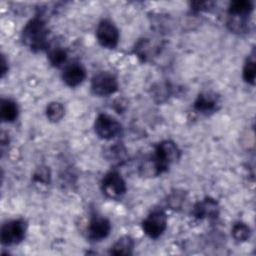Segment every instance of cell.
Masks as SVG:
<instances>
[{"label":"cell","instance_id":"cell-1","mask_svg":"<svg viewBox=\"0 0 256 256\" xmlns=\"http://www.w3.org/2000/svg\"><path fill=\"white\" fill-rule=\"evenodd\" d=\"M180 158V150L171 140H163L155 146L154 153L142 161L139 166L140 174L154 177L166 172L169 166Z\"/></svg>","mask_w":256,"mask_h":256},{"label":"cell","instance_id":"cell-5","mask_svg":"<svg viewBox=\"0 0 256 256\" xmlns=\"http://www.w3.org/2000/svg\"><path fill=\"white\" fill-rule=\"evenodd\" d=\"M94 130L99 138L110 140L121 135L122 125L108 114H99L94 122Z\"/></svg>","mask_w":256,"mask_h":256},{"label":"cell","instance_id":"cell-10","mask_svg":"<svg viewBox=\"0 0 256 256\" xmlns=\"http://www.w3.org/2000/svg\"><path fill=\"white\" fill-rule=\"evenodd\" d=\"M111 231L110 221L102 216L93 215L87 227L88 238L92 241H101L106 238Z\"/></svg>","mask_w":256,"mask_h":256},{"label":"cell","instance_id":"cell-3","mask_svg":"<svg viewBox=\"0 0 256 256\" xmlns=\"http://www.w3.org/2000/svg\"><path fill=\"white\" fill-rule=\"evenodd\" d=\"M253 11V3L249 0H236L230 3L228 8L230 29L235 32H245L247 21Z\"/></svg>","mask_w":256,"mask_h":256},{"label":"cell","instance_id":"cell-17","mask_svg":"<svg viewBox=\"0 0 256 256\" xmlns=\"http://www.w3.org/2000/svg\"><path fill=\"white\" fill-rule=\"evenodd\" d=\"M242 77L244 81L248 84L254 85L256 78V62H255V52L254 50L248 56L242 72Z\"/></svg>","mask_w":256,"mask_h":256},{"label":"cell","instance_id":"cell-9","mask_svg":"<svg viewBox=\"0 0 256 256\" xmlns=\"http://www.w3.org/2000/svg\"><path fill=\"white\" fill-rule=\"evenodd\" d=\"M96 37L101 46L113 49L118 44L119 31L112 21L109 19H103L97 26Z\"/></svg>","mask_w":256,"mask_h":256},{"label":"cell","instance_id":"cell-13","mask_svg":"<svg viewBox=\"0 0 256 256\" xmlns=\"http://www.w3.org/2000/svg\"><path fill=\"white\" fill-rule=\"evenodd\" d=\"M85 78L86 70L80 63H70L63 69L62 80L69 87H76L80 85Z\"/></svg>","mask_w":256,"mask_h":256},{"label":"cell","instance_id":"cell-4","mask_svg":"<svg viewBox=\"0 0 256 256\" xmlns=\"http://www.w3.org/2000/svg\"><path fill=\"white\" fill-rule=\"evenodd\" d=\"M27 223L24 219H14L4 223L1 227V243L6 246L20 243L26 235Z\"/></svg>","mask_w":256,"mask_h":256},{"label":"cell","instance_id":"cell-21","mask_svg":"<svg viewBox=\"0 0 256 256\" xmlns=\"http://www.w3.org/2000/svg\"><path fill=\"white\" fill-rule=\"evenodd\" d=\"M50 178H51V173L49 168L46 166L39 167L33 175L34 182L43 183V184H48L50 182Z\"/></svg>","mask_w":256,"mask_h":256},{"label":"cell","instance_id":"cell-2","mask_svg":"<svg viewBox=\"0 0 256 256\" xmlns=\"http://www.w3.org/2000/svg\"><path fill=\"white\" fill-rule=\"evenodd\" d=\"M48 35L49 31L45 21L42 17L35 16L24 26L21 33V39L23 44L31 51L39 52L49 47Z\"/></svg>","mask_w":256,"mask_h":256},{"label":"cell","instance_id":"cell-6","mask_svg":"<svg viewBox=\"0 0 256 256\" xmlns=\"http://www.w3.org/2000/svg\"><path fill=\"white\" fill-rule=\"evenodd\" d=\"M103 193L110 199H120L127 190L126 182L118 171L111 170L106 173L101 181Z\"/></svg>","mask_w":256,"mask_h":256},{"label":"cell","instance_id":"cell-20","mask_svg":"<svg viewBox=\"0 0 256 256\" xmlns=\"http://www.w3.org/2000/svg\"><path fill=\"white\" fill-rule=\"evenodd\" d=\"M64 106L59 102H51L46 108V117L51 122H58L64 116Z\"/></svg>","mask_w":256,"mask_h":256},{"label":"cell","instance_id":"cell-7","mask_svg":"<svg viewBox=\"0 0 256 256\" xmlns=\"http://www.w3.org/2000/svg\"><path fill=\"white\" fill-rule=\"evenodd\" d=\"M167 228V215L162 209H154L142 222V229L144 233L156 239L160 237Z\"/></svg>","mask_w":256,"mask_h":256},{"label":"cell","instance_id":"cell-11","mask_svg":"<svg viewBox=\"0 0 256 256\" xmlns=\"http://www.w3.org/2000/svg\"><path fill=\"white\" fill-rule=\"evenodd\" d=\"M191 213L195 218L199 220H214L218 217L219 214L218 203L212 198H205L194 205Z\"/></svg>","mask_w":256,"mask_h":256},{"label":"cell","instance_id":"cell-22","mask_svg":"<svg viewBox=\"0 0 256 256\" xmlns=\"http://www.w3.org/2000/svg\"><path fill=\"white\" fill-rule=\"evenodd\" d=\"M183 196H184L183 194L178 193V192L172 193V194L170 195V197H169V200H168L169 205H170L173 209L179 208V207L181 206L182 202H183V199H184Z\"/></svg>","mask_w":256,"mask_h":256},{"label":"cell","instance_id":"cell-15","mask_svg":"<svg viewBox=\"0 0 256 256\" xmlns=\"http://www.w3.org/2000/svg\"><path fill=\"white\" fill-rule=\"evenodd\" d=\"M17 103L11 99H2L0 104V117L4 122H13L18 116Z\"/></svg>","mask_w":256,"mask_h":256},{"label":"cell","instance_id":"cell-16","mask_svg":"<svg viewBox=\"0 0 256 256\" xmlns=\"http://www.w3.org/2000/svg\"><path fill=\"white\" fill-rule=\"evenodd\" d=\"M106 158L113 164H122L127 159V151L122 143H115L105 151Z\"/></svg>","mask_w":256,"mask_h":256},{"label":"cell","instance_id":"cell-19","mask_svg":"<svg viewBox=\"0 0 256 256\" xmlns=\"http://www.w3.org/2000/svg\"><path fill=\"white\" fill-rule=\"evenodd\" d=\"M48 60L53 67H60L67 60V52L61 47L52 48L48 52Z\"/></svg>","mask_w":256,"mask_h":256},{"label":"cell","instance_id":"cell-18","mask_svg":"<svg viewBox=\"0 0 256 256\" xmlns=\"http://www.w3.org/2000/svg\"><path fill=\"white\" fill-rule=\"evenodd\" d=\"M231 234L237 242H244L250 238L251 229L246 223L239 221L232 226Z\"/></svg>","mask_w":256,"mask_h":256},{"label":"cell","instance_id":"cell-8","mask_svg":"<svg viewBox=\"0 0 256 256\" xmlns=\"http://www.w3.org/2000/svg\"><path fill=\"white\" fill-rule=\"evenodd\" d=\"M91 90L97 96H108L118 90V81L114 74L101 71L95 74L91 80Z\"/></svg>","mask_w":256,"mask_h":256},{"label":"cell","instance_id":"cell-12","mask_svg":"<svg viewBox=\"0 0 256 256\" xmlns=\"http://www.w3.org/2000/svg\"><path fill=\"white\" fill-rule=\"evenodd\" d=\"M193 106L194 109L199 113H214L220 107V98L213 92H203L197 96Z\"/></svg>","mask_w":256,"mask_h":256},{"label":"cell","instance_id":"cell-23","mask_svg":"<svg viewBox=\"0 0 256 256\" xmlns=\"http://www.w3.org/2000/svg\"><path fill=\"white\" fill-rule=\"evenodd\" d=\"M6 64L7 63H6L5 57H4V55H2V60H1V73H2V76H4V74L8 70V68H6Z\"/></svg>","mask_w":256,"mask_h":256},{"label":"cell","instance_id":"cell-14","mask_svg":"<svg viewBox=\"0 0 256 256\" xmlns=\"http://www.w3.org/2000/svg\"><path fill=\"white\" fill-rule=\"evenodd\" d=\"M134 248V240L130 236L120 237L111 247L109 253L112 255H131Z\"/></svg>","mask_w":256,"mask_h":256}]
</instances>
